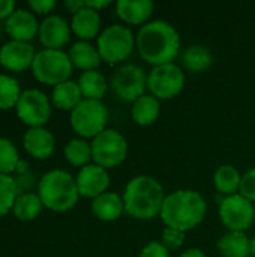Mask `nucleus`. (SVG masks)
<instances>
[{"label":"nucleus","instance_id":"nucleus-17","mask_svg":"<svg viewBox=\"0 0 255 257\" xmlns=\"http://www.w3.org/2000/svg\"><path fill=\"white\" fill-rule=\"evenodd\" d=\"M26 152L35 160H47L56 151V137L45 126L29 128L23 139Z\"/></svg>","mask_w":255,"mask_h":257},{"label":"nucleus","instance_id":"nucleus-10","mask_svg":"<svg viewBox=\"0 0 255 257\" xmlns=\"http://www.w3.org/2000/svg\"><path fill=\"white\" fill-rule=\"evenodd\" d=\"M110 89L120 101L132 104L147 93V74L138 65H120L111 75Z\"/></svg>","mask_w":255,"mask_h":257},{"label":"nucleus","instance_id":"nucleus-15","mask_svg":"<svg viewBox=\"0 0 255 257\" xmlns=\"http://www.w3.org/2000/svg\"><path fill=\"white\" fill-rule=\"evenodd\" d=\"M36 51L30 42L9 41L0 48V65L11 72H23L32 68Z\"/></svg>","mask_w":255,"mask_h":257},{"label":"nucleus","instance_id":"nucleus-14","mask_svg":"<svg viewBox=\"0 0 255 257\" xmlns=\"http://www.w3.org/2000/svg\"><path fill=\"white\" fill-rule=\"evenodd\" d=\"M71 24L57 14H51L39 24V42L48 50H62L71 41Z\"/></svg>","mask_w":255,"mask_h":257},{"label":"nucleus","instance_id":"nucleus-7","mask_svg":"<svg viewBox=\"0 0 255 257\" xmlns=\"http://www.w3.org/2000/svg\"><path fill=\"white\" fill-rule=\"evenodd\" d=\"M108 108L102 101L83 99L71 111V126L74 133L84 140H93L107 130Z\"/></svg>","mask_w":255,"mask_h":257},{"label":"nucleus","instance_id":"nucleus-34","mask_svg":"<svg viewBox=\"0 0 255 257\" xmlns=\"http://www.w3.org/2000/svg\"><path fill=\"white\" fill-rule=\"evenodd\" d=\"M239 194L243 196L251 203H255V167L246 170L242 175V182H240Z\"/></svg>","mask_w":255,"mask_h":257},{"label":"nucleus","instance_id":"nucleus-42","mask_svg":"<svg viewBox=\"0 0 255 257\" xmlns=\"http://www.w3.org/2000/svg\"><path fill=\"white\" fill-rule=\"evenodd\" d=\"M249 257H254V256H249Z\"/></svg>","mask_w":255,"mask_h":257},{"label":"nucleus","instance_id":"nucleus-27","mask_svg":"<svg viewBox=\"0 0 255 257\" xmlns=\"http://www.w3.org/2000/svg\"><path fill=\"white\" fill-rule=\"evenodd\" d=\"M78 86L84 99L102 101V98L105 96L110 87V83L102 72L95 69V71L83 72L78 78Z\"/></svg>","mask_w":255,"mask_h":257},{"label":"nucleus","instance_id":"nucleus-16","mask_svg":"<svg viewBox=\"0 0 255 257\" xmlns=\"http://www.w3.org/2000/svg\"><path fill=\"white\" fill-rule=\"evenodd\" d=\"M39 24L35 14L27 9H15L5 21V30L11 41L30 42L39 33Z\"/></svg>","mask_w":255,"mask_h":257},{"label":"nucleus","instance_id":"nucleus-13","mask_svg":"<svg viewBox=\"0 0 255 257\" xmlns=\"http://www.w3.org/2000/svg\"><path fill=\"white\" fill-rule=\"evenodd\" d=\"M75 181H77L80 196L93 200L99 197L101 194L110 191L111 176L107 169L92 163L78 170Z\"/></svg>","mask_w":255,"mask_h":257},{"label":"nucleus","instance_id":"nucleus-30","mask_svg":"<svg viewBox=\"0 0 255 257\" xmlns=\"http://www.w3.org/2000/svg\"><path fill=\"white\" fill-rule=\"evenodd\" d=\"M21 96V89L18 81L6 74H0V110L15 108Z\"/></svg>","mask_w":255,"mask_h":257},{"label":"nucleus","instance_id":"nucleus-36","mask_svg":"<svg viewBox=\"0 0 255 257\" xmlns=\"http://www.w3.org/2000/svg\"><path fill=\"white\" fill-rule=\"evenodd\" d=\"M27 5L35 14L47 15L57 6V2L56 0H30Z\"/></svg>","mask_w":255,"mask_h":257},{"label":"nucleus","instance_id":"nucleus-2","mask_svg":"<svg viewBox=\"0 0 255 257\" xmlns=\"http://www.w3.org/2000/svg\"><path fill=\"white\" fill-rule=\"evenodd\" d=\"M207 215V203L201 193L195 190H176L165 196L161 220L165 227L189 232L198 227Z\"/></svg>","mask_w":255,"mask_h":257},{"label":"nucleus","instance_id":"nucleus-29","mask_svg":"<svg viewBox=\"0 0 255 257\" xmlns=\"http://www.w3.org/2000/svg\"><path fill=\"white\" fill-rule=\"evenodd\" d=\"M42 209H44V203L38 194L23 193V194H18L14 203L12 212L21 221H32L41 215Z\"/></svg>","mask_w":255,"mask_h":257},{"label":"nucleus","instance_id":"nucleus-4","mask_svg":"<svg viewBox=\"0 0 255 257\" xmlns=\"http://www.w3.org/2000/svg\"><path fill=\"white\" fill-rule=\"evenodd\" d=\"M38 196L41 197L44 208L54 212H68L74 209L81 197L75 178L60 169L47 172L41 178Z\"/></svg>","mask_w":255,"mask_h":257},{"label":"nucleus","instance_id":"nucleus-18","mask_svg":"<svg viewBox=\"0 0 255 257\" xmlns=\"http://www.w3.org/2000/svg\"><path fill=\"white\" fill-rule=\"evenodd\" d=\"M155 3L150 0H117L116 15L125 26H144L153 15Z\"/></svg>","mask_w":255,"mask_h":257},{"label":"nucleus","instance_id":"nucleus-26","mask_svg":"<svg viewBox=\"0 0 255 257\" xmlns=\"http://www.w3.org/2000/svg\"><path fill=\"white\" fill-rule=\"evenodd\" d=\"M212 181H213L215 190L221 196L228 197V196L239 194L240 182H242V173L233 164H222L215 170Z\"/></svg>","mask_w":255,"mask_h":257},{"label":"nucleus","instance_id":"nucleus-20","mask_svg":"<svg viewBox=\"0 0 255 257\" xmlns=\"http://www.w3.org/2000/svg\"><path fill=\"white\" fill-rule=\"evenodd\" d=\"M180 66L192 74H203L213 65V54L209 47L191 44L180 53Z\"/></svg>","mask_w":255,"mask_h":257},{"label":"nucleus","instance_id":"nucleus-3","mask_svg":"<svg viewBox=\"0 0 255 257\" xmlns=\"http://www.w3.org/2000/svg\"><path fill=\"white\" fill-rule=\"evenodd\" d=\"M165 191L162 184L150 175H138L129 179L122 199L125 203V212L141 221H149L159 217Z\"/></svg>","mask_w":255,"mask_h":257},{"label":"nucleus","instance_id":"nucleus-38","mask_svg":"<svg viewBox=\"0 0 255 257\" xmlns=\"http://www.w3.org/2000/svg\"><path fill=\"white\" fill-rule=\"evenodd\" d=\"M63 6L74 15V14H77L80 9H83V8L86 6V3H84L83 0H66V2L63 3Z\"/></svg>","mask_w":255,"mask_h":257},{"label":"nucleus","instance_id":"nucleus-39","mask_svg":"<svg viewBox=\"0 0 255 257\" xmlns=\"http://www.w3.org/2000/svg\"><path fill=\"white\" fill-rule=\"evenodd\" d=\"M86 6L90 8V9H93V11L101 12L102 9L111 6V2L110 0H89V2H86Z\"/></svg>","mask_w":255,"mask_h":257},{"label":"nucleus","instance_id":"nucleus-11","mask_svg":"<svg viewBox=\"0 0 255 257\" xmlns=\"http://www.w3.org/2000/svg\"><path fill=\"white\" fill-rule=\"evenodd\" d=\"M218 215L228 232H246L255 220V206L240 194L222 197L218 205Z\"/></svg>","mask_w":255,"mask_h":257},{"label":"nucleus","instance_id":"nucleus-25","mask_svg":"<svg viewBox=\"0 0 255 257\" xmlns=\"http://www.w3.org/2000/svg\"><path fill=\"white\" fill-rule=\"evenodd\" d=\"M83 99L84 98L80 90L78 81L72 80L54 86L51 92V104L62 111H72Z\"/></svg>","mask_w":255,"mask_h":257},{"label":"nucleus","instance_id":"nucleus-22","mask_svg":"<svg viewBox=\"0 0 255 257\" xmlns=\"http://www.w3.org/2000/svg\"><path fill=\"white\" fill-rule=\"evenodd\" d=\"M68 56L72 62V66L77 69H81L83 72L98 69L102 62L96 45H93L89 41L74 42L68 51Z\"/></svg>","mask_w":255,"mask_h":257},{"label":"nucleus","instance_id":"nucleus-31","mask_svg":"<svg viewBox=\"0 0 255 257\" xmlns=\"http://www.w3.org/2000/svg\"><path fill=\"white\" fill-rule=\"evenodd\" d=\"M18 197V188L14 178L9 175H0V218L12 211Z\"/></svg>","mask_w":255,"mask_h":257},{"label":"nucleus","instance_id":"nucleus-23","mask_svg":"<svg viewBox=\"0 0 255 257\" xmlns=\"http://www.w3.org/2000/svg\"><path fill=\"white\" fill-rule=\"evenodd\" d=\"M221 257L252 256L251 238L245 232H227L216 244Z\"/></svg>","mask_w":255,"mask_h":257},{"label":"nucleus","instance_id":"nucleus-5","mask_svg":"<svg viewBox=\"0 0 255 257\" xmlns=\"http://www.w3.org/2000/svg\"><path fill=\"white\" fill-rule=\"evenodd\" d=\"M96 48L102 62L108 65L123 63L137 48V35L125 24H110L102 29L96 41Z\"/></svg>","mask_w":255,"mask_h":257},{"label":"nucleus","instance_id":"nucleus-41","mask_svg":"<svg viewBox=\"0 0 255 257\" xmlns=\"http://www.w3.org/2000/svg\"><path fill=\"white\" fill-rule=\"evenodd\" d=\"M251 245H252V256L255 257V235H254V238L251 239Z\"/></svg>","mask_w":255,"mask_h":257},{"label":"nucleus","instance_id":"nucleus-37","mask_svg":"<svg viewBox=\"0 0 255 257\" xmlns=\"http://www.w3.org/2000/svg\"><path fill=\"white\" fill-rule=\"evenodd\" d=\"M15 12V2L0 0V20H8Z\"/></svg>","mask_w":255,"mask_h":257},{"label":"nucleus","instance_id":"nucleus-33","mask_svg":"<svg viewBox=\"0 0 255 257\" xmlns=\"http://www.w3.org/2000/svg\"><path fill=\"white\" fill-rule=\"evenodd\" d=\"M185 238H186L185 232H180V230H176V229H171V227H165L162 230V235H161V242L170 251H176V250H180L183 247Z\"/></svg>","mask_w":255,"mask_h":257},{"label":"nucleus","instance_id":"nucleus-9","mask_svg":"<svg viewBox=\"0 0 255 257\" xmlns=\"http://www.w3.org/2000/svg\"><path fill=\"white\" fill-rule=\"evenodd\" d=\"M186 75L177 63L153 66L147 72V90L159 101L176 98L185 87Z\"/></svg>","mask_w":255,"mask_h":257},{"label":"nucleus","instance_id":"nucleus-40","mask_svg":"<svg viewBox=\"0 0 255 257\" xmlns=\"http://www.w3.org/2000/svg\"><path fill=\"white\" fill-rule=\"evenodd\" d=\"M179 257H207V256H206V253H204L201 248L192 247V248H188V250L182 251Z\"/></svg>","mask_w":255,"mask_h":257},{"label":"nucleus","instance_id":"nucleus-6","mask_svg":"<svg viewBox=\"0 0 255 257\" xmlns=\"http://www.w3.org/2000/svg\"><path fill=\"white\" fill-rule=\"evenodd\" d=\"M74 66L66 51L44 48L36 53L32 63V72L35 78L48 86H57L71 80Z\"/></svg>","mask_w":255,"mask_h":257},{"label":"nucleus","instance_id":"nucleus-35","mask_svg":"<svg viewBox=\"0 0 255 257\" xmlns=\"http://www.w3.org/2000/svg\"><path fill=\"white\" fill-rule=\"evenodd\" d=\"M138 257H171V254L161 241H150L141 248Z\"/></svg>","mask_w":255,"mask_h":257},{"label":"nucleus","instance_id":"nucleus-24","mask_svg":"<svg viewBox=\"0 0 255 257\" xmlns=\"http://www.w3.org/2000/svg\"><path fill=\"white\" fill-rule=\"evenodd\" d=\"M161 114V101L150 93L143 95L131 107V117L140 126L153 125Z\"/></svg>","mask_w":255,"mask_h":257},{"label":"nucleus","instance_id":"nucleus-12","mask_svg":"<svg viewBox=\"0 0 255 257\" xmlns=\"http://www.w3.org/2000/svg\"><path fill=\"white\" fill-rule=\"evenodd\" d=\"M51 101L39 89H27L21 92V96L15 105L17 116L29 128H38L48 123L51 117Z\"/></svg>","mask_w":255,"mask_h":257},{"label":"nucleus","instance_id":"nucleus-8","mask_svg":"<svg viewBox=\"0 0 255 257\" xmlns=\"http://www.w3.org/2000/svg\"><path fill=\"white\" fill-rule=\"evenodd\" d=\"M90 143L93 163L107 170L120 166L128 158V140L117 130L107 128L99 136H96Z\"/></svg>","mask_w":255,"mask_h":257},{"label":"nucleus","instance_id":"nucleus-21","mask_svg":"<svg viewBox=\"0 0 255 257\" xmlns=\"http://www.w3.org/2000/svg\"><path fill=\"white\" fill-rule=\"evenodd\" d=\"M92 214L105 223L116 221L125 214V203L119 193L107 191L92 200Z\"/></svg>","mask_w":255,"mask_h":257},{"label":"nucleus","instance_id":"nucleus-32","mask_svg":"<svg viewBox=\"0 0 255 257\" xmlns=\"http://www.w3.org/2000/svg\"><path fill=\"white\" fill-rule=\"evenodd\" d=\"M20 164V155L17 146L5 139L0 137V175H11L17 170Z\"/></svg>","mask_w":255,"mask_h":257},{"label":"nucleus","instance_id":"nucleus-28","mask_svg":"<svg viewBox=\"0 0 255 257\" xmlns=\"http://www.w3.org/2000/svg\"><path fill=\"white\" fill-rule=\"evenodd\" d=\"M63 157L65 160L72 166V167H78L83 169L89 164L93 163V157H92V143L84 140V139H72L69 140L65 148H63Z\"/></svg>","mask_w":255,"mask_h":257},{"label":"nucleus","instance_id":"nucleus-19","mask_svg":"<svg viewBox=\"0 0 255 257\" xmlns=\"http://www.w3.org/2000/svg\"><path fill=\"white\" fill-rule=\"evenodd\" d=\"M86 3V2H84ZM102 20L98 11H93L87 6L80 9L77 14L72 15L71 20V30L78 38V41H92L98 39L102 32Z\"/></svg>","mask_w":255,"mask_h":257},{"label":"nucleus","instance_id":"nucleus-1","mask_svg":"<svg viewBox=\"0 0 255 257\" xmlns=\"http://www.w3.org/2000/svg\"><path fill=\"white\" fill-rule=\"evenodd\" d=\"M180 45L177 29L167 20H150L137 33V51L152 66L173 63L182 53Z\"/></svg>","mask_w":255,"mask_h":257}]
</instances>
